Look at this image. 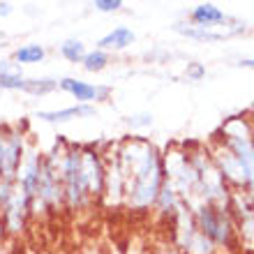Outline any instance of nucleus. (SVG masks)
Here are the masks:
<instances>
[{
  "instance_id": "nucleus-1",
  "label": "nucleus",
  "mask_w": 254,
  "mask_h": 254,
  "mask_svg": "<svg viewBox=\"0 0 254 254\" xmlns=\"http://www.w3.org/2000/svg\"><path fill=\"white\" fill-rule=\"evenodd\" d=\"M116 160L125 181V203L134 213H148L167 181L160 150L143 136H127L116 143Z\"/></svg>"
},
{
  "instance_id": "nucleus-2",
  "label": "nucleus",
  "mask_w": 254,
  "mask_h": 254,
  "mask_svg": "<svg viewBox=\"0 0 254 254\" xmlns=\"http://www.w3.org/2000/svg\"><path fill=\"white\" fill-rule=\"evenodd\" d=\"M192 213L199 234L206 236L215 248H227V250L238 248L234 217H231L229 206H213V203L201 201V203L192 206Z\"/></svg>"
},
{
  "instance_id": "nucleus-3",
  "label": "nucleus",
  "mask_w": 254,
  "mask_h": 254,
  "mask_svg": "<svg viewBox=\"0 0 254 254\" xmlns=\"http://www.w3.org/2000/svg\"><path fill=\"white\" fill-rule=\"evenodd\" d=\"M26 150L28 148L21 129H14L9 125L0 127V178L2 181H16Z\"/></svg>"
},
{
  "instance_id": "nucleus-4",
  "label": "nucleus",
  "mask_w": 254,
  "mask_h": 254,
  "mask_svg": "<svg viewBox=\"0 0 254 254\" xmlns=\"http://www.w3.org/2000/svg\"><path fill=\"white\" fill-rule=\"evenodd\" d=\"M30 217H33V213H30V199L19 188H14L12 199L0 208V224H2V229L9 236H21L26 231Z\"/></svg>"
},
{
  "instance_id": "nucleus-5",
  "label": "nucleus",
  "mask_w": 254,
  "mask_h": 254,
  "mask_svg": "<svg viewBox=\"0 0 254 254\" xmlns=\"http://www.w3.org/2000/svg\"><path fill=\"white\" fill-rule=\"evenodd\" d=\"M58 86L65 90V93L74 95L79 104H90V102H104L109 100V90L107 86H93V83H86V81L81 79H72V76H65V79L58 81Z\"/></svg>"
},
{
  "instance_id": "nucleus-6",
  "label": "nucleus",
  "mask_w": 254,
  "mask_h": 254,
  "mask_svg": "<svg viewBox=\"0 0 254 254\" xmlns=\"http://www.w3.org/2000/svg\"><path fill=\"white\" fill-rule=\"evenodd\" d=\"M190 19H192V23L196 28H206V30H210V28H215L217 23H224L227 21V16H224V12H222L220 7L210 5V2H206V5H196L192 9V14H190Z\"/></svg>"
},
{
  "instance_id": "nucleus-7",
  "label": "nucleus",
  "mask_w": 254,
  "mask_h": 254,
  "mask_svg": "<svg viewBox=\"0 0 254 254\" xmlns=\"http://www.w3.org/2000/svg\"><path fill=\"white\" fill-rule=\"evenodd\" d=\"M95 107L90 104H76V107L69 109H58V111H37L35 118H40L44 123H67L72 118H83V116H93Z\"/></svg>"
},
{
  "instance_id": "nucleus-8",
  "label": "nucleus",
  "mask_w": 254,
  "mask_h": 254,
  "mask_svg": "<svg viewBox=\"0 0 254 254\" xmlns=\"http://www.w3.org/2000/svg\"><path fill=\"white\" fill-rule=\"evenodd\" d=\"M134 40H136V37H134V33L129 28L118 26V28H114L111 33L104 35V37L97 42V47H100V51H123V49H127Z\"/></svg>"
},
{
  "instance_id": "nucleus-9",
  "label": "nucleus",
  "mask_w": 254,
  "mask_h": 254,
  "mask_svg": "<svg viewBox=\"0 0 254 254\" xmlns=\"http://www.w3.org/2000/svg\"><path fill=\"white\" fill-rule=\"evenodd\" d=\"M47 58V51L40 44H23L21 49H16L14 54V61L16 65H35V63H42Z\"/></svg>"
},
{
  "instance_id": "nucleus-10",
  "label": "nucleus",
  "mask_w": 254,
  "mask_h": 254,
  "mask_svg": "<svg viewBox=\"0 0 254 254\" xmlns=\"http://www.w3.org/2000/svg\"><path fill=\"white\" fill-rule=\"evenodd\" d=\"M86 54L88 51H86V47H83L81 40H65L61 44V56L69 63H83Z\"/></svg>"
},
{
  "instance_id": "nucleus-11",
  "label": "nucleus",
  "mask_w": 254,
  "mask_h": 254,
  "mask_svg": "<svg viewBox=\"0 0 254 254\" xmlns=\"http://www.w3.org/2000/svg\"><path fill=\"white\" fill-rule=\"evenodd\" d=\"M56 88H58V81L44 76V79H26V88L23 90L30 95H49Z\"/></svg>"
},
{
  "instance_id": "nucleus-12",
  "label": "nucleus",
  "mask_w": 254,
  "mask_h": 254,
  "mask_svg": "<svg viewBox=\"0 0 254 254\" xmlns=\"http://www.w3.org/2000/svg\"><path fill=\"white\" fill-rule=\"evenodd\" d=\"M107 65H109V54L107 51H100V49H95V51L86 54V58H83L86 72H102Z\"/></svg>"
},
{
  "instance_id": "nucleus-13",
  "label": "nucleus",
  "mask_w": 254,
  "mask_h": 254,
  "mask_svg": "<svg viewBox=\"0 0 254 254\" xmlns=\"http://www.w3.org/2000/svg\"><path fill=\"white\" fill-rule=\"evenodd\" d=\"M0 88L5 90H23L26 88V76L21 72H9L0 76Z\"/></svg>"
},
{
  "instance_id": "nucleus-14",
  "label": "nucleus",
  "mask_w": 254,
  "mask_h": 254,
  "mask_svg": "<svg viewBox=\"0 0 254 254\" xmlns=\"http://www.w3.org/2000/svg\"><path fill=\"white\" fill-rule=\"evenodd\" d=\"M93 7L100 9V12H116V9L123 7V0H95Z\"/></svg>"
},
{
  "instance_id": "nucleus-15",
  "label": "nucleus",
  "mask_w": 254,
  "mask_h": 254,
  "mask_svg": "<svg viewBox=\"0 0 254 254\" xmlns=\"http://www.w3.org/2000/svg\"><path fill=\"white\" fill-rule=\"evenodd\" d=\"M188 79L190 81H201L203 76H206V67L201 65V63H192V65H188Z\"/></svg>"
},
{
  "instance_id": "nucleus-16",
  "label": "nucleus",
  "mask_w": 254,
  "mask_h": 254,
  "mask_svg": "<svg viewBox=\"0 0 254 254\" xmlns=\"http://www.w3.org/2000/svg\"><path fill=\"white\" fill-rule=\"evenodd\" d=\"M127 123H129L132 127H143V125H150V123H153V116H150V114L129 116V118H127Z\"/></svg>"
},
{
  "instance_id": "nucleus-17",
  "label": "nucleus",
  "mask_w": 254,
  "mask_h": 254,
  "mask_svg": "<svg viewBox=\"0 0 254 254\" xmlns=\"http://www.w3.org/2000/svg\"><path fill=\"white\" fill-rule=\"evenodd\" d=\"M9 72H19V69H16V63L0 61V76H2V74H9Z\"/></svg>"
},
{
  "instance_id": "nucleus-18",
  "label": "nucleus",
  "mask_w": 254,
  "mask_h": 254,
  "mask_svg": "<svg viewBox=\"0 0 254 254\" xmlns=\"http://www.w3.org/2000/svg\"><path fill=\"white\" fill-rule=\"evenodd\" d=\"M155 254H183V252H181V250H178V248H176L174 243H171V245H162V248L157 250V252H155Z\"/></svg>"
},
{
  "instance_id": "nucleus-19",
  "label": "nucleus",
  "mask_w": 254,
  "mask_h": 254,
  "mask_svg": "<svg viewBox=\"0 0 254 254\" xmlns=\"http://www.w3.org/2000/svg\"><path fill=\"white\" fill-rule=\"evenodd\" d=\"M9 12H12V5L9 2H0V16H7Z\"/></svg>"
},
{
  "instance_id": "nucleus-20",
  "label": "nucleus",
  "mask_w": 254,
  "mask_h": 254,
  "mask_svg": "<svg viewBox=\"0 0 254 254\" xmlns=\"http://www.w3.org/2000/svg\"><path fill=\"white\" fill-rule=\"evenodd\" d=\"M241 65H243V67H250V69H254V58H243Z\"/></svg>"
}]
</instances>
